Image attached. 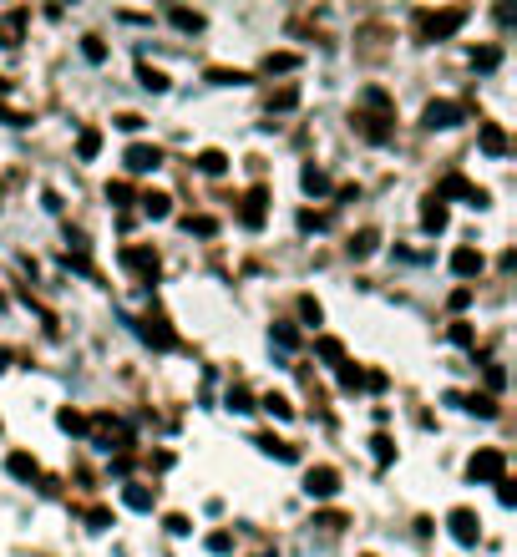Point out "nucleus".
<instances>
[{"mask_svg":"<svg viewBox=\"0 0 517 557\" xmlns=\"http://www.w3.org/2000/svg\"><path fill=\"white\" fill-rule=\"evenodd\" d=\"M431 198H441V203H447V198H467L472 208H487V193H482V188H472L462 173H447V178H441V188H436Z\"/></svg>","mask_w":517,"mask_h":557,"instance_id":"obj_3","label":"nucleus"},{"mask_svg":"<svg viewBox=\"0 0 517 557\" xmlns=\"http://www.w3.org/2000/svg\"><path fill=\"white\" fill-rule=\"evenodd\" d=\"M462 21H467V11H441V16H421V31H426V41H441V36H452Z\"/></svg>","mask_w":517,"mask_h":557,"instance_id":"obj_9","label":"nucleus"},{"mask_svg":"<svg viewBox=\"0 0 517 557\" xmlns=\"http://www.w3.org/2000/svg\"><path fill=\"white\" fill-rule=\"evenodd\" d=\"M320 527H330V532H340V527H345V517H340V512H325V517H320Z\"/></svg>","mask_w":517,"mask_h":557,"instance_id":"obj_51","label":"nucleus"},{"mask_svg":"<svg viewBox=\"0 0 517 557\" xmlns=\"http://www.w3.org/2000/svg\"><path fill=\"white\" fill-rule=\"evenodd\" d=\"M208 82H213V87H249L254 76H249V71H229V66H213Z\"/></svg>","mask_w":517,"mask_h":557,"instance_id":"obj_17","label":"nucleus"},{"mask_svg":"<svg viewBox=\"0 0 517 557\" xmlns=\"http://www.w3.org/2000/svg\"><path fill=\"white\" fill-rule=\"evenodd\" d=\"M452 340L457 345H472V325H452Z\"/></svg>","mask_w":517,"mask_h":557,"instance_id":"obj_49","label":"nucleus"},{"mask_svg":"<svg viewBox=\"0 0 517 557\" xmlns=\"http://www.w3.org/2000/svg\"><path fill=\"white\" fill-rule=\"evenodd\" d=\"M168 532H173V537H188L193 527H188V517H178V512H173V517H168Z\"/></svg>","mask_w":517,"mask_h":557,"instance_id":"obj_45","label":"nucleus"},{"mask_svg":"<svg viewBox=\"0 0 517 557\" xmlns=\"http://www.w3.org/2000/svg\"><path fill=\"white\" fill-rule=\"evenodd\" d=\"M198 168H203L208 178H218V173H224V168H229V157H224V152H218V147H208V152H198Z\"/></svg>","mask_w":517,"mask_h":557,"instance_id":"obj_23","label":"nucleus"},{"mask_svg":"<svg viewBox=\"0 0 517 557\" xmlns=\"http://www.w3.org/2000/svg\"><path fill=\"white\" fill-rule=\"evenodd\" d=\"M188 233H203L208 238V233H218V223L213 218H188Z\"/></svg>","mask_w":517,"mask_h":557,"instance_id":"obj_41","label":"nucleus"},{"mask_svg":"<svg viewBox=\"0 0 517 557\" xmlns=\"http://www.w3.org/2000/svg\"><path fill=\"white\" fill-rule=\"evenodd\" d=\"M452 274H457V279H477V274H482V254H477V249H457V254H452Z\"/></svg>","mask_w":517,"mask_h":557,"instance_id":"obj_14","label":"nucleus"},{"mask_svg":"<svg viewBox=\"0 0 517 557\" xmlns=\"http://www.w3.org/2000/svg\"><path fill=\"white\" fill-rule=\"evenodd\" d=\"M82 51H87V61H107V46H102L97 36H87V41H82Z\"/></svg>","mask_w":517,"mask_h":557,"instance_id":"obj_37","label":"nucleus"},{"mask_svg":"<svg viewBox=\"0 0 517 557\" xmlns=\"http://www.w3.org/2000/svg\"><path fill=\"white\" fill-rule=\"evenodd\" d=\"M502 380H507V375H502V365H487V385H492V390H502Z\"/></svg>","mask_w":517,"mask_h":557,"instance_id":"obj_50","label":"nucleus"},{"mask_svg":"<svg viewBox=\"0 0 517 557\" xmlns=\"http://www.w3.org/2000/svg\"><path fill=\"white\" fill-rule=\"evenodd\" d=\"M315 350H320V360H330V365H345V345H340V340H330V335H325V340H315Z\"/></svg>","mask_w":517,"mask_h":557,"instance_id":"obj_28","label":"nucleus"},{"mask_svg":"<svg viewBox=\"0 0 517 557\" xmlns=\"http://www.w3.org/2000/svg\"><path fill=\"white\" fill-rule=\"evenodd\" d=\"M300 183H305V193H330V173H325V168H315V163L300 173Z\"/></svg>","mask_w":517,"mask_h":557,"instance_id":"obj_24","label":"nucleus"},{"mask_svg":"<svg viewBox=\"0 0 517 557\" xmlns=\"http://www.w3.org/2000/svg\"><path fill=\"white\" fill-rule=\"evenodd\" d=\"M300 228L310 233V228H325V213H300Z\"/></svg>","mask_w":517,"mask_h":557,"instance_id":"obj_47","label":"nucleus"},{"mask_svg":"<svg viewBox=\"0 0 517 557\" xmlns=\"http://www.w3.org/2000/svg\"><path fill=\"white\" fill-rule=\"evenodd\" d=\"M376 244H381V233H376V228H360V233L350 238V259H371Z\"/></svg>","mask_w":517,"mask_h":557,"instance_id":"obj_16","label":"nucleus"},{"mask_svg":"<svg viewBox=\"0 0 517 557\" xmlns=\"http://www.w3.org/2000/svg\"><path fill=\"white\" fill-rule=\"evenodd\" d=\"M259 406H264V411H269L274 421H289V416H294V406L284 401V395H264V401H259Z\"/></svg>","mask_w":517,"mask_h":557,"instance_id":"obj_30","label":"nucleus"},{"mask_svg":"<svg viewBox=\"0 0 517 557\" xmlns=\"http://www.w3.org/2000/svg\"><path fill=\"white\" fill-rule=\"evenodd\" d=\"M447 527H452V537H457L462 547H477V537H482V522H477L472 507H452V512H447Z\"/></svg>","mask_w":517,"mask_h":557,"instance_id":"obj_5","label":"nucleus"},{"mask_svg":"<svg viewBox=\"0 0 517 557\" xmlns=\"http://www.w3.org/2000/svg\"><path fill=\"white\" fill-rule=\"evenodd\" d=\"M289 107H300V92H294V87H279V92L269 97V112H289Z\"/></svg>","mask_w":517,"mask_h":557,"instance_id":"obj_31","label":"nucleus"},{"mask_svg":"<svg viewBox=\"0 0 517 557\" xmlns=\"http://www.w3.org/2000/svg\"><path fill=\"white\" fill-rule=\"evenodd\" d=\"M365 390H386V375L381 370H365Z\"/></svg>","mask_w":517,"mask_h":557,"instance_id":"obj_48","label":"nucleus"},{"mask_svg":"<svg viewBox=\"0 0 517 557\" xmlns=\"http://www.w3.org/2000/svg\"><path fill=\"white\" fill-rule=\"evenodd\" d=\"M497 502H502V507H512V502H517V487L507 482V476H502V482H497Z\"/></svg>","mask_w":517,"mask_h":557,"instance_id":"obj_40","label":"nucleus"},{"mask_svg":"<svg viewBox=\"0 0 517 557\" xmlns=\"http://www.w3.org/2000/svg\"><path fill=\"white\" fill-rule=\"evenodd\" d=\"M6 471L16 476V482H36V476H41L36 456H26V451H11V456H6Z\"/></svg>","mask_w":517,"mask_h":557,"instance_id":"obj_11","label":"nucleus"},{"mask_svg":"<svg viewBox=\"0 0 517 557\" xmlns=\"http://www.w3.org/2000/svg\"><path fill=\"white\" fill-rule=\"evenodd\" d=\"M0 370H11V350H0Z\"/></svg>","mask_w":517,"mask_h":557,"instance_id":"obj_52","label":"nucleus"},{"mask_svg":"<svg viewBox=\"0 0 517 557\" xmlns=\"http://www.w3.org/2000/svg\"><path fill=\"white\" fill-rule=\"evenodd\" d=\"M264 203H269V193H264V188H249V198H244V208H239V223H244L249 233H259V228H264V218H269V208H264Z\"/></svg>","mask_w":517,"mask_h":557,"instance_id":"obj_8","label":"nucleus"},{"mask_svg":"<svg viewBox=\"0 0 517 557\" xmlns=\"http://www.w3.org/2000/svg\"><path fill=\"white\" fill-rule=\"evenodd\" d=\"M254 446H259V451H269L274 461H300V451H294L289 441H274V436H259Z\"/></svg>","mask_w":517,"mask_h":557,"instance_id":"obj_21","label":"nucleus"},{"mask_svg":"<svg viewBox=\"0 0 517 557\" xmlns=\"http://www.w3.org/2000/svg\"><path fill=\"white\" fill-rule=\"evenodd\" d=\"M56 426H61V431H71V436H82V431H87V416L66 406V411H56Z\"/></svg>","mask_w":517,"mask_h":557,"instance_id":"obj_26","label":"nucleus"},{"mask_svg":"<svg viewBox=\"0 0 517 557\" xmlns=\"http://www.w3.org/2000/svg\"><path fill=\"white\" fill-rule=\"evenodd\" d=\"M122 163H127V173H158V168H163V152L147 147V142H132Z\"/></svg>","mask_w":517,"mask_h":557,"instance_id":"obj_6","label":"nucleus"},{"mask_svg":"<svg viewBox=\"0 0 517 557\" xmlns=\"http://www.w3.org/2000/svg\"><path fill=\"white\" fill-rule=\"evenodd\" d=\"M305 492H310L315 502H330V497L340 492V471H335V466H310V471H305Z\"/></svg>","mask_w":517,"mask_h":557,"instance_id":"obj_4","label":"nucleus"},{"mask_svg":"<svg viewBox=\"0 0 517 557\" xmlns=\"http://www.w3.org/2000/svg\"><path fill=\"white\" fill-rule=\"evenodd\" d=\"M421 228H426V233H447V203H441V198H426V208H421Z\"/></svg>","mask_w":517,"mask_h":557,"instance_id":"obj_12","label":"nucleus"},{"mask_svg":"<svg viewBox=\"0 0 517 557\" xmlns=\"http://www.w3.org/2000/svg\"><path fill=\"white\" fill-rule=\"evenodd\" d=\"M137 82H142V87H147V92H168V76H163V71H158V66H147V61H142V66H137Z\"/></svg>","mask_w":517,"mask_h":557,"instance_id":"obj_22","label":"nucleus"},{"mask_svg":"<svg viewBox=\"0 0 517 557\" xmlns=\"http://www.w3.org/2000/svg\"><path fill=\"white\" fill-rule=\"evenodd\" d=\"M97 152H102V132H97V127H82V132H77V157H82V163H92Z\"/></svg>","mask_w":517,"mask_h":557,"instance_id":"obj_18","label":"nucleus"},{"mask_svg":"<svg viewBox=\"0 0 517 557\" xmlns=\"http://www.w3.org/2000/svg\"><path fill=\"white\" fill-rule=\"evenodd\" d=\"M26 21H31V11H11V16H0V46L16 51V46H21V36H26Z\"/></svg>","mask_w":517,"mask_h":557,"instance_id":"obj_10","label":"nucleus"},{"mask_svg":"<svg viewBox=\"0 0 517 557\" xmlns=\"http://www.w3.org/2000/svg\"><path fill=\"white\" fill-rule=\"evenodd\" d=\"M472 416H482V421H492L497 416V401H492V395H472V401H462Z\"/></svg>","mask_w":517,"mask_h":557,"instance_id":"obj_29","label":"nucleus"},{"mask_svg":"<svg viewBox=\"0 0 517 557\" xmlns=\"http://www.w3.org/2000/svg\"><path fill=\"white\" fill-rule=\"evenodd\" d=\"M87 522L102 532V527H112V512H107V507H92V512H87Z\"/></svg>","mask_w":517,"mask_h":557,"instance_id":"obj_42","label":"nucleus"},{"mask_svg":"<svg viewBox=\"0 0 517 557\" xmlns=\"http://www.w3.org/2000/svg\"><path fill=\"white\" fill-rule=\"evenodd\" d=\"M117 127H122V132H142V117H137V112H122Z\"/></svg>","mask_w":517,"mask_h":557,"instance_id":"obj_44","label":"nucleus"},{"mask_svg":"<svg viewBox=\"0 0 517 557\" xmlns=\"http://www.w3.org/2000/svg\"><path fill=\"white\" fill-rule=\"evenodd\" d=\"M340 385H345V390H360V385H365V370H360V365H340Z\"/></svg>","mask_w":517,"mask_h":557,"instance_id":"obj_35","label":"nucleus"},{"mask_svg":"<svg viewBox=\"0 0 517 557\" xmlns=\"http://www.w3.org/2000/svg\"><path fill=\"white\" fill-rule=\"evenodd\" d=\"M122 264H127V269H132L142 284H153V279H158V269H163L153 249H122Z\"/></svg>","mask_w":517,"mask_h":557,"instance_id":"obj_7","label":"nucleus"},{"mask_svg":"<svg viewBox=\"0 0 517 557\" xmlns=\"http://www.w3.org/2000/svg\"><path fill=\"white\" fill-rule=\"evenodd\" d=\"M229 547H234L229 532H213V537H208V552H229Z\"/></svg>","mask_w":517,"mask_h":557,"instance_id":"obj_43","label":"nucleus"},{"mask_svg":"<svg viewBox=\"0 0 517 557\" xmlns=\"http://www.w3.org/2000/svg\"><path fill=\"white\" fill-rule=\"evenodd\" d=\"M224 406H229L234 416H249V411H254V395H249L244 385H234V390H229V401H224Z\"/></svg>","mask_w":517,"mask_h":557,"instance_id":"obj_25","label":"nucleus"},{"mask_svg":"<svg viewBox=\"0 0 517 557\" xmlns=\"http://www.w3.org/2000/svg\"><path fill=\"white\" fill-rule=\"evenodd\" d=\"M477 142H482V152H492V157H502V152H507V132H502L497 122H487Z\"/></svg>","mask_w":517,"mask_h":557,"instance_id":"obj_20","label":"nucleus"},{"mask_svg":"<svg viewBox=\"0 0 517 557\" xmlns=\"http://www.w3.org/2000/svg\"><path fill=\"white\" fill-rule=\"evenodd\" d=\"M142 340H147V345H158V350H173V345H178L173 330H168L163 320H142Z\"/></svg>","mask_w":517,"mask_h":557,"instance_id":"obj_15","label":"nucleus"},{"mask_svg":"<svg viewBox=\"0 0 517 557\" xmlns=\"http://www.w3.org/2000/svg\"><path fill=\"white\" fill-rule=\"evenodd\" d=\"M421 122H426L431 132H447V127H462V122H467V107H462V102H431V107L421 112Z\"/></svg>","mask_w":517,"mask_h":557,"instance_id":"obj_2","label":"nucleus"},{"mask_svg":"<svg viewBox=\"0 0 517 557\" xmlns=\"http://www.w3.org/2000/svg\"><path fill=\"white\" fill-rule=\"evenodd\" d=\"M137 203H142L147 218H168V213H173V198H168V193H142Z\"/></svg>","mask_w":517,"mask_h":557,"instance_id":"obj_19","label":"nucleus"},{"mask_svg":"<svg viewBox=\"0 0 517 557\" xmlns=\"http://www.w3.org/2000/svg\"><path fill=\"white\" fill-rule=\"evenodd\" d=\"M294 66H300V56H289V51H269L264 56V71L274 76V71H294Z\"/></svg>","mask_w":517,"mask_h":557,"instance_id":"obj_27","label":"nucleus"},{"mask_svg":"<svg viewBox=\"0 0 517 557\" xmlns=\"http://www.w3.org/2000/svg\"><path fill=\"white\" fill-rule=\"evenodd\" d=\"M497 61H502V51H497V46H482V51H472V66H477V71H492Z\"/></svg>","mask_w":517,"mask_h":557,"instance_id":"obj_33","label":"nucleus"},{"mask_svg":"<svg viewBox=\"0 0 517 557\" xmlns=\"http://www.w3.org/2000/svg\"><path fill=\"white\" fill-rule=\"evenodd\" d=\"M371 446H376V461H381V466H386V461L396 456V446H391V436H376Z\"/></svg>","mask_w":517,"mask_h":557,"instance_id":"obj_38","label":"nucleus"},{"mask_svg":"<svg viewBox=\"0 0 517 557\" xmlns=\"http://www.w3.org/2000/svg\"><path fill=\"white\" fill-rule=\"evenodd\" d=\"M0 122H6V127H26L31 117H21V112H11V107H0Z\"/></svg>","mask_w":517,"mask_h":557,"instance_id":"obj_46","label":"nucleus"},{"mask_svg":"<svg viewBox=\"0 0 517 557\" xmlns=\"http://www.w3.org/2000/svg\"><path fill=\"white\" fill-rule=\"evenodd\" d=\"M6 92H11V82H6V76H0V97H6Z\"/></svg>","mask_w":517,"mask_h":557,"instance_id":"obj_53","label":"nucleus"},{"mask_svg":"<svg viewBox=\"0 0 517 557\" xmlns=\"http://www.w3.org/2000/svg\"><path fill=\"white\" fill-rule=\"evenodd\" d=\"M122 502L132 507V512H153V502H158V487H122Z\"/></svg>","mask_w":517,"mask_h":557,"instance_id":"obj_13","label":"nucleus"},{"mask_svg":"<svg viewBox=\"0 0 517 557\" xmlns=\"http://www.w3.org/2000/svg\"><path fill=\"white\" fill-rule=\"evenodd\" d=\"M107 198H112L117 208H127V203H132V183H107Z\"/></svg>","mask_w":517,"mask_h":557,"instance_id":"obj_36","label":"nucleus"},{"mask_svg":"<svg viewBox=\"0 0 517 557\" xmlns=\"http://www.w3.org/2000/svg\"><path fill=\"white\" fill-rule=\"evenodd\" d=\"M467 476H472V482H502V476H507V451L502 446H487V451H477L472 461H467Z\"/></svg>","mask_w":517,"mask_h":557,"instance_id":"obj_1","label":"nucleus"},{"mask_svg":"<svg viewBox=\"0 0 517 557\" xmlns=\"http://www.w3.org/2000/svg\"><path fill=\"white\" fill-rule=\"evenodd\" d=\"M300 314H305V320H310V325H320V320H325V314H320V304H315L310 294L300 299Z\"/></svg>","mask_w":517,"mask_h":557,"instance_id":"obj_39","label":"nucleus"},{"mask_svg":"<svg viewBox=\"0 0 517 557\" xmlns=\"http://www.w3.org/2000/svg\"><path fill=\"white\" fill-rule=\"evenodd\" d=\"M173 26L178 31H203V16L198 11H173Z\"/></svg>","mask_w":517,"mask_h":557,"instance_id":"obj_34","label":"nucleus"},{"mask_svg":"<svg viewBox=\"0 0 517 557\" xmlns=\"http://www.w3.org/2000/svg\"><path fill=\"white\" fill-rule=\"evenodd\" d=\"M269 335H274V345H279V350H294V345H300V330H294V325H274Z\"/></svg>","mask_w":517,"mask_h":557,"instance_id":"obj_32","label":"nucleus"}]
</instances>
